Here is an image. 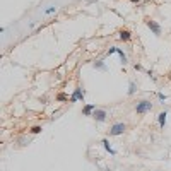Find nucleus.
<instances>
[{
    "instance_id": "obj_1",
    "label": "nucleus",
    "mask_w": 171,
    "mask_h": 171,
    "mask_svg": "<svg viewBox=\"0 0 171 171\" xmlns=\"http://www.w3.org/2000/svg\"><path fill=\"white\" fill-rule=\"evenodd\" d=\"M151 110H152V103L151 101H147V99L139 101L137 106H135V111H137L139 115H144V113H147V111H151Z\"/></svg>"
},
{
    "instance_id": "obj_2",
    "label": "nucleus",
    "mask_w": 171,
    "mask_h": 171,
    "mask_svg": "<svg viewBox=\"0 0 171 171\" xmlns=\"http://www.w3.org/2000/svg\"><path fill=\"white\" fill-rule=\"evenodd\" d=\"M84 96H86V91L80 89V87H76L74 93L70 96V103H77V101H84Z\"/></svg>"
},
{
    "instance_id": "obj_3",
    "label": "nucleus",
    "mask_w": 171,
    "mask_h": 171,
    "mask_svg": "<svg viewBox=\"0 0 171 171\" xmlns=\"http://www.w3.org/2000/svg\"><path fill=\"white\" fill-rule=\"evenodd\" d=\"M125 128H127V125H125V123H115L113 127L110 128V135H111V137L122 135V133L125 132Z\"/></svg>"
},
{
    "instance_id": "obj_4",
    "label": "nucleus",
    "mask_w": 171,
    "mask_h": 171,
    "mask_svg": "<svg viewBox=\"0 0 171 171\" xmlns=\"http://www.w3.org/2000/svg\"><path fill=\"white\" fill-rule=\"evenodd\" d=\"M146 24H147V27L152 31V34H156V36H159L161 34V26L156 22V21L152 19H146Z\"/></svg>"
},
{
    "instance_id": "obj_5",
    "label": "nucleus",
    "mask_w": 171,
    "mask_h": 171,
    "mask_svg": "<svg viewBox=\"0 0 171 171\" xmlns=\"http://www.w3.org/2000/svg\"><path fill=\"white\" fill-rule=\"evenodd\" d=\"M94 111H96V104L94 103H87V104L82 108V115H84V116H93Z\"/></svg>"
},
{
    "instance_id": "obj_6",
    "label": "nucleus",
    "mask_w": 171,
    "mask_h": 171,
    "mask_svg": "<svg viewBox=\"0 0 171 171\" xmlns=\"http://www.w3.org/2000/svg\"><path fill=\"white\" fill-rule=\"evenodd\" d=\"M106 116H108V113L104 110H98V108H96V111L93 113V118H94L96 122H104Z\"/></svg>"
},
{
    "instance_id": "obj_7",
    "label": "nucleus",
    "mask_w": 171,
    "mask_h": 171,
    "mask_svg": "<svg viewBox=\"0 0 171 171\" xmlns=\"http://www.w3.org/2000/svg\"><path fill=\"white\" fill-rule=\"evenodd\" d=\"M93 67H94L96 70H101V72H106L108 70V67H106V63L103 60H96L94 63H93Z\"/></svg>"
},
{
    "instance_id": "obj_8",
    "label": "nucleus",
    "mask_w": 171,
    "mask_h": 171,
    "mask_svg": "<svg viewBox=\"0 0 171 171\" xmlns=\"http://www.w3.org/2000/svg\"><path fill=\"white\" fill-rule=\"evenodd\" d=\"M157 120H159V127H161V128H164L166 120H168V113H166V111H161V113L157 115Z\"/></svg>"
},
{
    "instance_id": "obj_9",
    "label": "nucleus",
    "mask_w": 171,
    "mask_h": 171,
    "mask_svg": "<svg viewBox=\"0 0 171 171\" xmlns=\"http://www.w3.org/2000/svg\"><path fill=\"white\" fill-rule=\"evenodd\" d=\"M130 38H132V33L128 29H122L120 31V39L122 41H130Z\"/></svg>"
},
{
    "instance_id": "obj_10",
    "label": "nucleus",
    "mask_w": 171,
    "mask_h": 171,
    "mask_svg": "<svg viewBox=\"0 0 171 171\" xmlns=\"http://www.w3.org/2000/svg\"><path fill=\"white\" fill-rule=\"evenodd\" d=\"M101 144H103V146H104V149H106V151L110 152V154H111V156H115V154H116V151H115L113 147H111V146H110V142H108V139H103V140H101Z\"/></svg>"
},
{
    "instance_id": "obj_11",
    "label": "nucleus",
    "mask_w": 171,
    "mask_h": 171,
    "mask_svg": "<svg viewBox=\"0 0 171 171\" xmlns=\"http://www.w3.org/2000/svg\"><path fill=\"white\" fill-rule=\"evenodd\" d=\"M135 93H137V84L133 80H130L128 82V96H133Z\"/></svg>"
},
{
    "instance_id": "obj_12",
    "label": "nucleus",
    "mask_w": 171,
    "mask_h": 171,
    "mask_svg": "<svg viewBox=\"0 0 171 171\" xmlns=\"http://www.w3.org/2000/svg\"><path fill=\"white\" fill-rule=\"evenodd\" d=\"M116 53L120 55V60H122V63L125 65V63H127V55L123 53V50H120V48H118V52H116Z\"/></svg>"
},
{
    "instance_id": "obj_13",
    "label": "nucleus",
    "mask_w": 171,
    "mask_h": 171,
    "mask_svg": "<svg viewBox=\"0 0 171 171\" xmlns=\"http://www.w3.org/2000/svg\"><path fill=\"white\" fill-rule=\"evenodd\" d=\"M57 101H70V99L65 93H60V94H57Z\"/></svg>"
},
{
    "instance_id": "obj_14",
    "label": "nucleus",
    "mask_w": 171,
    "mask_h": 171,
    "mask_svg": "<svg viewBox=\"0 0 171 171\" xmlns=\"http://www.w3.org/2000/svg\"><path fill=\"white\" fill-rule=\"evenodd\" d=\"M53 12H57V7H55V5H50V7L45 10V16H50V14H53Z\"/></svg>"
},
{
    "instance_id": "obj_15",
    "label": "nucleus",
    "mask_w": 171,
    "mask_h": 171,
    "mask_svg": "<svg viewBox=\"0 0 171 171\" xmlns=\"http://www.w3.org/2000/svg\"><path fill=\"white\" fill-rule=\"evenodd\" d=\"M41 130H43V128H41V127H38V125H36V127H33V128H31V133H39V132H41Z\"/></svg>"
},
{
    "instance_id": "obj_16",
    "label": "nucleus",
    "mask_w": 171,
    "mask_h": 171,
    "mask_svg": "<svg viewBox=\"0 0 171 171\" xmlns=\"http://www.w3.org/2000/svg\"><path fill=\"white\" fill-rule=\"evenodd\" d=\"M116 52H118V48H116V46H111V48L108 50V57H110V55H113V53H116Z\"/></svg>"
},
{
    "instance_id": "obj_17",
    "label": "nucleus",
    "mask_w": 171,
    "mask_h": 171,
    "mask_svg": "<svg viewBox=\"0 0 171 171\" xmlns=\"http://www.w3.org/2000/svg\"><path fill=\"white\" fill-rule=\"evenodd\" d=\"M157 98H159V101H166V99H168V96L163 94V93H159V94H157Z\"/></svg>"
},
{
    "instance_id": "obj_18",
    "label": "nucleus",
    "mask_w": 171,
    "mask_h": 171,
    "mask_svg": "<svg viewBox=\"0 0 171 171\" xmlns=\"http://www.w3.org/2000/svg\"><path fill=\"white\" fill-rule=\"evenodd\" d=\"M135 70H144V69H142V65H139V63H135Z\"/></svg>"
}]
</instances>
